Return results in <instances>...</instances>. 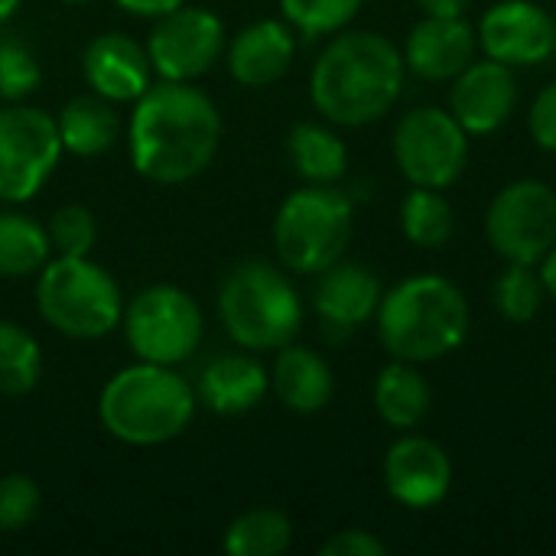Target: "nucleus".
Here are the masks:
<instances>
[{
    "instance_id": "nucleus-1",
    "label": "nucleus",
    "mask_w": 556,
    "mask_h": 556,
    "mask_svg": "<svg viewBox=\"0 0 556 556\" xmlns=\"http://www.w3.org/2000/svg\"><path fill=\"white\" fill-rule=\"evenodd\" d=\"M130 114V163L156 186H179L208 169L222 143L215 101L192 81H156Z\"/></svg>"
},
{
    "instance_id": "nucleus-2",
    "label": "nucleus",
    "mask_w": 556,
    "mask_h": 556,
    "mask_svg": "<svg viewBox=\"0 0 556 556\" xmlns=\"http://www.w3.org/2000/svg\"><path fill=\"white\" fill-rule=\"evenodd\" d=\"M404 52L381 33L342 29L316 59L309 98L339 127H365L384 117L404 91Z\"/></svg>"
},
{
    "instance_id": "nucleus-3",
    "label": "nucleus",
    "mask_w": 556,
    "mask_h": 556,
    "mask_svg": "<svg viewBox=\"0 0 556 556\" xmlns=\"http://www.w3.org/2000/svg\"><path fill=\"white\" fill-rule=\"evenodd\" d=\"M378 339L397 362H437L456 352L469 336V300L463 290L437 274L407 277L381 296Z\"/></svg>"
},
{
    "instance_id": "nucleus-4",
    "label": "nucleus",
    "mask_w": 556,
    "mask_h": 556,
    "mask_svg": "<svg viewBox=\"0 0 556 556\" xmlns=\"http://www.w3.org/2000/svg\"><path fill=\"white\" fill-rule=\"evenodd\" d=\"M192 384L169 365L153 362H137L117 371L98 397L104 430L130 446H160L176 440L192 424Z\"/></svg>"
},
{
    "instance_id": "nucleus-5",
    "label": "nucleus",
    "mask_w": 556,
    "mask_h": 556,
    "mask_svg": "<svg viewBox=\"0 0 556 556\" xmlns=\"http://www.w3.org/2000/svg\"><path fill=\"white\" fill-rule=\"evenodd\" d=\"M218 319L235 345L248 352H274L296 339L303 326V300L280 267L244 261L218 290Z\"/></svg>"
},
{
    "instance_id": "nucleus-6",
    "label": "nucleus",
    "mask_w": 556,
    "mask_h": 556,
    "mask_svg": "<svg viewBox=\"0 0 556 556\" xmlns=\"http://www.w3.org/2000/svg\"><path fill=\"white\" fill-rule=\"evenodd\" d=\"M36 309L55 332L91 342L121 326L124 293L101 264L59 254L39 270Z\"/></svg>"
},
{
    "instance_id": "nucleus-7",
    "label": "nucleus",
    "mask_w": 556,
    "mask_h": 556,
    "mask_svg": "<svg viewBox=\"0 0 556 556\" xmlns=\"http://www.w3.org/2000/svg\"><path fill=\"white\" fill-rule=\"evenodd\" d=\"M355 228V205L336 186H306L283 199L274 218V248L287 270L323 274L342 261Z\"/></svg>"
},
{
    "instance_id": "nucleus-8",
    "label": "nucleus",
    "mask_w": 556,
    "mask_h": 556,
    "mask_svg": "<svg viewBox=\"0 0 556 556\" xmlns=\"http://www.w3.org/2000/svg\"><path fill=\"white\" fill-rule=\"evenodd\" d=\"M121 323L140 362L169 365V368L192 358L205 336V319L199 303L173 283H156L140 290L130 300V306H124Z\"/></svg>"
},
{
    "instance_id": "nucleus-9",
    "label": "nucleus",
    "mask_w": 556,
    "mask_h": 556,
    "mask_svg": "<svg viewBox=\"0 0 556 556\" xmlns=\"http://www.w3.org/2000/svg\"><path fill=\"white\" fill-rule=\"evenodd\" d=\"M469 160V134L443 108H414L397 121L394 163L410 186L446 189Z\"/></svg>"
},
{
    "instance_id": "nucleus-10",
    "label": "nucleus",
    "mask_w": 556,
    "mask_h": 556,
    "mask_svg": "<svg viewBox=\"0 0 556 556\" xmlns=\"http://www.w3.org/2000/svg\"><path fill=\"white\" fill-rule=\"evenodd\" d=\"M62 137L52 114L26 104L0 111V202H26L52 176Z\"/></svg>"
},
{
    "instance_id": "nucleus-11",
    "label": "nucleus",
    "mask_w": 556,
    "mask_h": 556,
    "mask_svg": "<svg viewBox=\"0 0 556 556\" xmlns=\"http://www.w3.org/2000/svg\"><path fill=\"white\" fill-rule=\"evenodd\" d=\"M485 235L508 264H541L556 244V192L541 179L505 186L485 215Z\"/></svg>"
},
{
    "instance_id": "nucleus-12",
    "label": "nucleus",
    "mask_w": 556,
    "mask_h": 556,
    "mask_svg": "<svg viewBox=\"0 0 556 556\" xmlns=\"http://www.w3.org/2000/svg\"><path fill=\"white\" fill-rule=\"evenodd\" d=\"M225 52V23L202 7H176L156 16L147 39L150 65L166 81H195Z\"/></svg>"
},
{
    "instance_id": "nucleus-13",
    "label": "nucleus",
    "mask_w": 556,
    "mask_h": 556,
    "mask_svg": "<svg viewBox=\"0 0 556 556\" xmlns=\"http://www.w3.org/2000/svg\"><path fill=\"white\" fill-rule=\"evenodd\" d=\"M479 46L511 68L541 65L556 52V20L534 0H502L479 23Z\"/></svg>"
},
{
    "instance_id": "nucleus-14",
    "label": "nucleus",
    "mask_w": 556,
    "mask_h": 556,
    "mask_svg": "<svg viewBox=\"0 0 556 556\" xmlns=\"http://www.w3.org/2000/svg\"><path fill=\"white\" fill-rule=\"evenodd\" d=\"M384 485L410 511L437 508L453 489V459L430 437L407 430L384 456Z\"/></svg>"
},
{
    "instance_id": "nucleus-15",
    "label": "nucleus",
    "mask_w": 556,
    "mask_h": 556,
    "mask_svg": "<svg viewBox=\"0 0 556 556\" xmlns=\"http://www.w3.org/2000/svg\"><path fill=\"white\" fill-rule=\"evenodd\" d=\"M518 104L515 68L495 59H472L450 91V114L463 124L466 134H495Z\"/></svg>"
},
{
    "instance_id": "nucleus-16",
    "label": "nucleus",
    "mask_w": 556,
    "mask_h": 556,
    "mask_svg": "<svg viewBox=\"0 0 556 556\" xmlns=\"http://www.w3.org/2000/svg\"><path fill=\"white\" fill-rule=\"evenodd\" d=\"M476 49L479 36L463 16H424L404 42V65L427 81H453Z\"/></svg>"
},
{
    "instance_id": "nucleus-17",
    "label": "nucleus",
    "mask_w": 556,
    "mask_h": 556,
    "mask_svg": "<svg viewBox=\"0 0 556 556\" xmlns=\"http://www.w3.org/2000/svg\"><path fill=\"white\" fill-rule=\"evenodd\" d=\"M81 68L94 94L108 101H137L153 85V65L147 49L124 33L94 36L85 49Z\"/></svg>"
},
{
    "instance_id": "nucleus-18",
    "label": "nucleus",
    "mask_w": 556,
    "mask_h": 556,
    "mask_svg": "<svg viewBox=\"0 0 556 556\" xmlns=\"http://www.w3.org/2000/svg\"><path fill=\"white\" fill-rule=\"evenodd\" d=\"M316 277L319 280H316V290H313V306H316V313L323 316L326 326H332V329H358V326L375 319L384 290H381V280L368 267L336 261L332 267H326Z\"/></svg>"
},
{
    "instance_id": "nucleus-19",
    "label": "nucleus",
    "mask_w": 556,
    "mask_h": 556,
    "mask_svg": "<svg viewBox=\"0 0 556 556\" xmlns=\"http://www.w3.org/2000/svg\"><path fill=\"white\" fill-rule=\"evenodd\" d=\"M293 26L280 20H257L244 26L228 46V72L244 88H264L287 75L293 65Z\"/></svg>"
},
{
    "instance_id": "nucleus-20",
    "label": "nucleus",
    "mask_w": 556,
    "mask_h": 556,
    "mask_svg": "<svg viewBox=\"0 0 556 556\" xmlns=\"http://www.w3.org/2000/svg\"><path fill=\"white\" fill-rule=\"evenodd\" d=\"M270 391V375L248 352L215 355L199 371V397L222 417H238L254 410Z\"/></svg>"
},
{
    "instance_id": "nucleus-21",
    "label": "nucleus",
    "mask_w": 556,
    "mask_h": 556,
    "mask_svg": "<svg viewBox=\"0 0 556 556\" xmlns=\"http://www.w3.org/2000/svg\"><path fill=\"white\" fill-rule=\"evenodd\" d=\"M270 388L283 407L293 414H319L336 391V378L329 362L306 345L277 349V362L270 371Z\"/></svg>"
},
{
    "instance_id": "nucleus-22",
    "label": "nucleus",
    "mask_w": 556,
    "mask_h": 556,
    "mask_svg": "<svg viewBox=\"0 0 556 556\" xmlns=\"http://www.w3.org/2000/svg\"><path fill=\"white\" fill-rule=\"evenodd\" d=\"M430 407H433V391H430V381L420 375V368L414 362H391L378 381H375V410L378 417L407 433V430H417L427 417H430Z\"/></svg>"
},
{
    "instance_id": "nucleus-23",
    "label": "nucleus",
    "mask_w": 556,
    "mask_h": 556,
    "mask_svg": "<svg viewBox=\"0 0 556 556\" xmlns=\"http://www.w3.org/2000/svg\"><path fill=\"white\" fill-rule=\"evenodd\" d=\"M55 124H59L62 150H68L75 156H98V153L111 150L121 134V121H117L111 101L101 94L72 98L62 108V114L55 117Z\"/></svg>"
},
{
    "instance_id": "nucleus-24",
    "label": "nucleus",
    "mask_w": 556,
    "mask_h": 556,
    "mask_svg": "<svg viewBox=\"0 0 556 556\" xmlns=\"http://www.w3.org/2000/svg\"><path fill=\"white\" fill-rule=\"evenodd\" d=\"M287 150L296 173L313 186H332L336 179L345 176L349 150L342 137L323 124H309V121L296 124L287 137Z\"/></svg>"
},
{
    "instance_id": "nucleus-25",
    "label": "nucleus",
    "mask_w": 556,
    "mask_h": 556,
    "mask_svg": "<svg viewBox=\"0 0 556 556\" xmlns=\"http://www.w3.org/2000/svg\"><path fill=\"white\" fill-rule=\"evenodd\" d=\"M49 254V228L23 212H0V277L39 274Z\"/></svg>"
},
{
    "instance_id": "nucleus-26",
    "label": "nucleus",
    "mask_w": 556,
    "mask_h": 556,
    "mask_svg": "<svg viewBox=\"0 0 556 556\" xmlns=\"http://www.w3.org/2000/svg\"><path fill=\"white\" fill-rule=\"evenodd\" d=\"M293 544V525L277 508H254L235 518L225 531L228 556H280Z\"/></svg>"
},
{
    "instance_id": "nucleus-27",
    "label": "nucleus",
    "mask_w": 556,
    "mask_h": 556,
    "mask_svg": "<svg viewBox=\"0 0 556 556\" xmlns=\"http://www.w3.org/2000/svg\"><path fill=\"white\" fill-rule=\"evenodd\" d=\"M401 228L417 248H443L456 231V212L443 189L414 186L401 205Z\"/></svg>"
},
{
    "instance_id": "nucleus-28",
    "label": "nucleus",
    "mask_w": 556,
    "mask_h": 556,
    "mask_svg": "<svg viewBox=\"0 0 556 556\" xmlns=\"http://www.w3.org/2000/svg\"><path fill=\"white\" fill-rule=\"evenodd\" d=\"M42 352L39 342L16 323L0 319V394L20 397L39 384Z\"/></svg>"
},
{
    "instance_id": "nucleus-29",
    "label": "nucleus",
    "mask_w": 556,
    "mask_h": 556,
    "mask_svg": "<svg viewBox=\"0 0 556 556\" xmlns=\"http://www.w3.org/2000/svg\"><path fill=\"white\" fill-rule=\"evenodd\" d=\"M544 283L534 264H508L495 280L492 300L508 323H531L544 306Z\"/></svg>"
},
{
    "instance_id": "nucleus-30",
    "label": "nucleus",
    "mask_w": 556,
    "mask_h": 556,
    "mask_svg": "<svg viewBox=\"0 0 556 556\" xmlns=\"http://www.w3.org/2000/svg\"><path fill=\"white\" fill-rule=\"evenodd\" d=\"M365 0H280L287 23L306 39L342 33L362 10Z\"/></svg>"
},
{
    "instance_id": "nucleus-31",
    "label": "nucleus",
    "mask_w": 556,
    "mask_h": 556,
    "mask_svg": "<svg viewBox=\"0 0 556 556\" xmlns=\"http://www.w3.org/2000/svg\"><path fill=\"white\" fill-rule=\"evenodd\" d=\"M94 238H98V225L85 205H62L49 222V241L65 257H88Z\"/></svg>"
},
{
    "instance_id": "nucleus-32",
    "label": "nucleus",
    "mask_w": 556,
    "mask_h": 556,
    "mask_svg": "<svg viewBox=\"0 0 556 556\" xmlns=\"http://www.w3.org/2000/svg\"><path fill=\"white\" fill-rule=\"evenodd\" d=\"M39 78L42 72L36 55L16 39H0V98L20 101L39 88Z\"/></svg>"
},
{
    "instance_id": "nucleus-33",
    "label": "nucleus",
    "mask_w": 556,
    "mask_h": 556,
    "mask_svg": "<svg viewBox=\"0 0 556 556\" xmlns=\"http://www.w3.org/2000/svg\"><path fill=\"white\" fill-rule=\"evenodd\" d=\"M42 495L39 485L29 476H3L0 479V534H16L26 525H33V518L39 515Z\"/></svg>"
},
{
    "instance_id": "nucleus-34",
    "label": "nucleus",
    "mask_w": 556,
    "mask_h": 556,
    "mask_svg": "<svg viewBox=\"0 0 556 556\" xmlns=\"http://www.w3.org/2000/svg\"><path fill=\"white\" fill-rule=\"evenodd\" d=\"M528 130L538 147H544L547 153H556V81L541 88V94L534 98L531 114H528Z\"/></svg>"
},
{
    "instance_id": "nucleus-35",
    "label": "nucleus",
    "mask_w": 556,
    "mask_h": 556,
    "mask_svg": "<svg viewBox=\"0 0 556 556\" xmlns=\"http://www.w3.org/2000/svg\"><path fill=\"white\" fill-rule=\"evenodd\" d=\"M323 556H384L388 554V544L381 538H375L371 531H362V528H349V531H339L332 534L323 547Z\"/></svg>"
},
{
    "instance_id": "nucleus-36",
    "label": "nucleus",
    "mask_w": 556,
    "mask_h": 556,
    "mask_svg": "<svg viewBox=\"0 0 556 556\" xmlns=\"http://www.w3.org/2000/svg\"><path fill=\"white\" fill-rule=\"evenodd\" d=\"M114 3L121 10L134 13V16H153V20L176 10V7H182V0H114Z\"/></svg>"
},
{
    "instance_id": "nucleus-37",
    "label": "nucleus",
    "mask_w": 556,
    "mask_h": 556,
    "mask_svg": "<svg viewBox=\"0 0 556 556\" xmlns=\"http://www.w3.org/2000/svg\"><path fill=\"white\" fill-rule=\"evenodd\" d=\"M424 16H463L469 10V0H417Z\"/></svg>"
},
{
    "instance_id": "nucleus-38",
    "label": "nucleus",
    "mask_w": 556,
    "mask_h": 556,
    "mask_svg": "<svg viewBox=\"0 0 556 556\" xmlns=\"http://www.w3.org/2000/svg\"><path fill=\"white\" fill-rule=\"evenodd\" d=\"M538 274H541V283H544V293L556 300V244L541 257L538 264Z\"/></svg>"
},
{
    "instance_id": "nucleus-39",
    "label": "nucleus",
    "mask_w": 556,
    "mask_h": 556,
    "mask_svg": "<svg viewBox=\"0 0 556 556\" xmlns=\"http://www.w3.org/2000/svg\"><path fill=\"white\" fill-rule=\"evenodd\" d=\"M16 7H20V0H0V26L16 13Z\"/></svg>"
},
{
    "instance_id": "nucleus-40",
    "label": "nucleus",
    "mask_w": 556,
    "mask_h": 556,
    "mask_svg": "<svg viewBox=\"0 0 556 556\" xmlns=\"http://www.w3.org/2000/svg\"><path fill=\"white\" fill-rule=\"evenodd\" d=\"M62 3H85V0H62Z\"/></svg>"
}]
</instances>
